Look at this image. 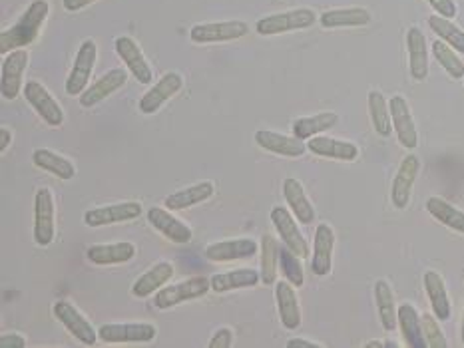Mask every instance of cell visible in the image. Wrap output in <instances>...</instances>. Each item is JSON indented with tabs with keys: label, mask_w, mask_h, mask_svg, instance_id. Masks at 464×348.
Returning <instances> with one entry per match:
<instances>
[{
	"label": "cell",
	"mask_w": 464,
	"mask_h": 348,
	"mask_svg": "<svg viewBox=\"0 0 464 348\" xmlns=\"http://www.w3.org/2000/svg\"><path fill=\"white\" fill-rule=\"evenodd\" d=\"M315 20H317V14H315L311 8H297V11L277 12L260 19L258 24H255V30H258V35L261 36H276L284 35V32L311 28Z\"/></svg>",
	"instance_id": "7a4b0ae2"
},
{
	"label": "cell",
	"mask_w": 464,
	"mask_h": 348,
	"mask_svg": "<svg viewBox=\"0 0 464 348\" xmlns=\"http://www.w3.org/2000/svg\"><path fill=\"white\" fill-rule=\"evenodd\" d=\"M94 3H98V0H62V6L68 12H76V11H82V8H86V6L94 4Z\"/></svg>",
	"instance_id": "bcb514c9"
},
{
	"label": "cell",
	"mask_w": 464,
	"mask_h": 348,
	"mask_svg": "<svg viewBox=\"0 0 464 348\" xmlns=\"http://www.w3.org/2000/svg\"><path fill=\"white\" fill-rule=\"evenodd\" d=\"M420 325H422V335H425V341H427L428 348H446V346H449L441 327H438L436 317H430V314H422Z\"/></svg>",
	"instance_id": "b9f144b4"
},
{
	"label": "cell",
	"mask_w": 464,
	"mask_h": 348,
	"mask_svg": "<svg viewBox=\"0 0 464 348\" xmlns=\"http://www.w3.org/2000/svg\"><path fill=\"white\" fill-rule=\"evenodd\" d=\"M148 221H150V225L156 231H160L165 239H170L172 243L192 241V229H189L184 221L173 218L168 211V207H165V210H162V207L148 210Z\"/></svg>",
	"instance_id": "d6986e66"
},
{
	"label": "cell",
	"mask_w": 464,
	"mask_h": 348,
	"mask_svg": "<svg viewBox=\"0 0 464 348\" xmlns=\"http://www.w3.org/2000/svg\"><path fill=\"white\" fill-rule=\"evenodd\" d=\"M276 301L279 319L284 322L287 330H295L301 325V309H300V298L295 295L293 285L289 281H279L276 285Z\"/></svg>",
	"instance_id": "7402d4cb"
},
{
	"label": "cell",
	"mask_w": 464,
	"mask_h": 348,
	"mask_svg": "<svg viewBox=\"0 0 464 348\" xmlns=\"http://www.w3.org/2000/svg\"><path fill=\"white\" fill-rule=\"evenodd\" d=\"M371 22V12L367 8H335L319 16V24L323 28H355L367 27Z\"/></svg>",
	"instance_id": "d4e9b609"
},
{
	"label": "cell",
	"mask_w": 464,
	"mask_h": 348,
	"mask_svg": "<svg viewBox=\"0 0 464 348\" xmlns=\"http://www.w3.org/2000/svg\"><path fill=\"white\" fill-rule=\"evenodd\" d=\"M427 3L435 8L436 14L444 16V19H454V16H457V4H454V0H427Z\"/></svg>",
	"instance_id": "ee69618b"
},
{
	"label": "cell",
	"mask_w": 464,
	"mask_h": 348,
	"mask_svg": "<svg viewBox=\"0 0 464 348\" xmlns=\"http://www.w3.org/2000/svg\"><path fill=\"white\" fill-rule=\"evenodd\" d=\"M433 54L436 58V62L443 66L451 78H454V80L464 78V62L459 58V54L454 52V48L446 44L444 40H435Z\"/></svg>",
	"instance_id": "f35d334b"
},
{
	"label": "cell",
	"mask_w": 464,
	"mask_h": 348,
	"mask_svg": "<svg viewBox=\"0 0 464 348\" xmlns=\"http://www.w3.org/2000/svg\"><path fill=\"white\" fill-rule=\"evenodd\" d=\"M51 12L48 0H35L11 28L0 32V54H8L12 50L27 48L38 38V32Z\"/></svg>",
	"instance_id": "6da1fadb"
},
{
	"label": "cell",
	"mask_w": 464,
	"mask_h": 348,
	"mask_svg": "<svg viewBox=\"0 0 464 348\" xmlns=\"http://www.w3.org/2000/svg\"><path fill=\"white\" fill-rule=\"evenodd\" d=\"M210 291H212V279L192 277L188 281H181V283L160 289V291L156 293L154 306L160 311H165L186 301H194V298L205 297Z\"/></svg>",
	"instance_id": "3957f363"
},
{
	"label": "cell",
	"mask_w": 464,
	"mask_h": 348,
	"mask_svg": "<svg viewBox=\"0 0 464 348\" xmlns=\"http://www.w3.org/2000/svg\"><path fill=\"white\" fill-rule=\"evenodd\" d=\"M287 346H289V348H321L323 344L305 341V338H292V341L287 343Z\"/></svg>",
	"instance_id": "7dc6e473"
},
{
	"label": "cell",
	"mask_w": 464,
	"mask_h": 348,
	"mask_svg": "<svg viewBox=\"0 0 464 348\" xmlns=\"http://www.w3.org/2000/svg\"><path fill=\"white\" fill-rule=\"evenodd\" d=\"M369 112H371V122L380 138H388L393 134V120H391V107L385 96L372 90L369 92Z\"/></svg>",
	"instance_id": "8d00e7d4"
},
{
	"label": "cell",
	"mask_w": 464,
	"mask_h": 348,
	"mask_svg": "<svg viewBox=\"0 0 464 348\" xmlns=\"http://www.w3.org/2000/svg\"><path fill=\"white\" fill-rule=\"evenodd\" d=\"M388 107H391L393 130L396 138H399V144L407 149H414L419 146V131L417 126H414V118L407 99L396 94L388 99Z\"/></svg>",
	"instance_id": "7c38bea8"
},
{
	"label": "cell",
	"mask_w": 464,
	"mask_h": 348,
	"mask_svg": "<svg viewBox=\"0 0 464 348\" xmlns=\"http://www.w3.org/2000/svg\"><path fill=\"white\" fill-rule=\"evenodd\" d=\"M427 211L433 215L436 221H441L443 225L452 231H459V233H464V211L459 210V207L444 202L441 197H430L427 202Z\"/></svg>",
	"instance_id": "d590c367"
},
{
	"label": "cell",
	"mask_w": 464,
	"mask_h": 348,
	"mask_svg": "<svg viewBox=\"0 0 464 348\" xmlns=\"http://www.w3.org/2000/svg\"><path fill=\"white\" fill-rule=\"evenodd\" d=\"M140 215H142V205L138 202H124L88 210L84 213V223L88 227H104L122 221H134Z\"/></svg>",
	"instance_id": "30bf717a"
},
{
	"label": "cell",
	"mask_w": 464,
	"mask_h": 348,
	"mask_svg": "<svg viewBox=\"0 0 464 348\" xmlns=\"http://www.w3.org/2000/svg\"><path fill=\"white\" fill-rule=\"evenodd\" d=\"M126 82H128V74L124 68H114L110 72H106L100 80H96L92 86L86 88L84 92L80 94V106L92 107L96 104H100L102 99L124 88Z\"/></svg>",
	"instance_id": "ffe728a7"
},
{
	"label": "cell",
	"mask_w": 464,
	"mask_h": 348,
	"mask_svg": "<svg viewBox=\"0 0 464 348\" xmlns=\"http://www.w3.org/2000/svg\"><path fill=\"white\" fill-rule=\"evenodd\" d=\"M88 261L94 265H120L128 263L136 257V247L128 241L110 245H92L86 251Z\"/></svg>",
	"instance_id": "f1b7e54d"
},
{
	"label": "cell",
	"mask_w": 464,
	"mask_h": 348,
	"mask_svg": "<svg viewBox=\"0 0 464 348\" xmlns=\"http://www.w3.org/2000/svg\"><path fill=\"white\" fill-rule=\"evenodd\" d=\"M32 162H35L36 168L52 173V176L60 178L64 181H68L76 176V168H74L72 162L51 152V149H36V152L32 154Z\"/></svg>",
	"instance_id": "e575fe53"
},
{
	"label": "cell",
	"mask_w": 464,
	"mask_h": 348,
	"mask_svg": "<svg viewBox=\"0 0 464 348\" xmlns=\"http://www.w3.org/2000/svg\"><path fill=\"white\" fill-rule=\"evenodd\" d=\"M339 122V115L335 112H321V114H315L309 115V118H300L293 122V136L300 138V139H311L315 136L323 134V131H327L335 126Z\"/></svg>",
	"instance_id": "836d02e7"
},
{
	"label": "cell",
	"mask_w": 464,
	"mask_h": 348,
	"mask_svg": "<svg viewBox=\"0 0 464 348\" xmlns=\"http://www.w3.org/2000/svg\"><path fill=\"white\" fill-rule=\"evenodd\" d=\"M407 50H409V70L412 80L422 82L428 76V50L427 38L422 30L411 27L407 32Z\"/></svg>",
	"instance_id": "cb8c5ba5"
},
{
	"label": "cell",
	"mask_w": 464,
	"mask_h": 348,
	"mask_svg": "<svg viewBox=\"0 0 464 348\" xmlns=\"http://www.w3.org/2000/svg\"><path fill=\"white\" fill-rule=\"evenodd\" d=\"M279 261L277 241L271 235L265 233L261 237V283L273 285L276 283V265Z\"/></svg>",
	"instance_id": "ab89813d"
},
{
	"label": "cell",
	"mask_w": 464,
	"mask_h": 348,
	"mask_svg": "<svg viewBox=\"0 0 464 348\" xmlns=\"http://www.w3.org/2000/svg\"><path fill=\"white\" fill-rule=\"evenodd\" d=\"M250 27L242 20H228V22H212V24H196L189 30V38L196 44H215V43H229V40L244 38Z\"/></svg>",
	"instance_id": "5b68a950"
},
{
	"label": "cell",
	"mask_w": 464,
	"mask_h": 348,
	"mask_svg": "<svg viewBox=\"0 0 464 348\" xmlns=\"http://www.w3.org/2000/svg\"><path fill=\"white\" fill-rule=\"evenodd\" d=\"M96 58H98V44L94 43L92 38L84 40L80 44L76 60H74V66L70 70V76L66 80V94L68 96H80L84 92L90 76H92L94 66H96Z\"/></svg>",
	"instance_id": "277c9868"
},
{
	"label": "cell",
	"mask_w": 464,
	"mask_h": 348,
	"mask_svg": "<svg viewBox=\"0 0 464 348\" xmlns=\"http://www.w3.org/2000/svg\"><path fill=\"white\" fill-rule=\"evenodd\" d=\"M157 330L150 322H128V325H104L98 328L100 341L108 344L118 343H150Z\"/></svg>",
	"instance_id": "8fae6325"
},
{
	"label": "cell",
	"mask_w": 464,
	"mask_h": 348,
	"mask_svg": "<svg viewBox=\"0 0 464 348\" xmlns=\"http://www.w3.org/2000/svg\"><path fill=\"white\" fill-rule=\"evenodd\" d=\"M52 312L54 317L68 328V333L72 336H76L82 344L94 346L98 338H100L94 330L92 322L86 320L84 314H82L76 306L70 304L68 301H56L52 306Z\"/></svg>",
	"instance_id": "52a82bcc"
},
{
	"label": "cell",
	"mask_w": 464,
	"mask_h": 348,
	"mask_svg": "<svg viewBox=\"0 0 464 348\" xmlns=\"http://www.w3.org/2000/svg\"><path fill=\"white\" fill-rule=\"evenodd\" d=\"M0 346H3V348H24V346H27V341H24V336L16 335V333H4V335H0Z\"/></svg>",
	"instance_id": "f6af8a7d"
},
{
	"label": "cell",
	"mask_w": 464,
	"mask_h": 348,
	"mask_svg": "<svg viewBox=\"0 0 464 348\" xmlns=\"http://www.w3.org/2000/svg\"><path fill=\"white\" fill-rule=\"evenodd\" d=\"M279 265L281 271H284V277L292 283L293 287H301L305 283V275H303V265H301V257H297L289 247H281L279 249Z\"/></svg>",
	"instance_id": "60d3db41"
},
{
	"label": "cell",
	"mask_w": 464,
	"mask_h": 348,
	"mask_svg": "<svg viewBox=\"0 0 464 348\" xmlns=\"http://www.w3.org/2000/svg\"><path fill=\"white\" fill-rule=\"evenodd\" d=\"M116 52L124 60V64L128 66V70L132 72V76H134L140 84H150L154 80V74L150 64H148L146 56L142 54V50L136 44L134 38L130 36H118L116 38Z\"/></svg>",
	"instance_id": "2e32d148"
},
{
	"label": "cell",
	"mask_w": 464,
	"mask_h": 348,
	"mask_svg": "<svg viewBox=\"0 0 464 348\" xmlns=\"http://www.w3.org/2000/svg\"><path fill=\"white\" fill-rule=\"evenodd\" d=\"M24 98L28 99V104L35 107L36 114L43 118L48 126L58 128L64 123V110L62 106L56 102L54 96L40 84L36 80H28L24 84Z\"/></svg>",
	"instance_id": "8992f818"
},
{
	"label": "cell",
	"mask_w": 464,
	"mask_h": 348,
	"mask_svg": "<svg viewBox=\"0 0 464 348\" xmlns=\"http://www.w3.org/2000/svg\"><path fill=\"white\" fill-rule=\"evenodd\" d=\"M255 144L263 149H268L271 154L284 155V157H301L305 152H308V146L303 144V139L295 136L289 138L271 130L255 131Z\"/></svg>",
	"instance_id": "44dd1931"
},
{
	"label": "cell",
	"mask_w": 464,
	"mask_h": 348,
	"mask_svg": "<svg viewBox=\"0 0 464 348\" xmlns=\"http://www.w3.org/2000/svg\"><path fill=\"white\" fill-rule=\"evenodd\" d=\"M260 251L258 243L253 239H228V241L212 243L205 249V257L213 263H229L237 259H250Z\"/></svg>",
	"instance_id": "ac0fdd59"
},
{
	"label": "cell",
	"mask_w": 464,
	"mask_h": 348,
	"mask_svg": "<svg viewBox=\"0 0 464 348\" xmlns=\"http://www.w3.org/2000/svg\"><path fill=\"white\" fill-rule=\"evenodd\" d=\"M308 149L311 154L319 157H331V160L341 162H355L359 157V147L351 142H343V139L327 138V136H315L309 139Z\"/></svg>",
	"instance_id": "603a6c76"
},
{
	"label": "cell",
	"mask_w": 464,
	"mask_h": 348,
	"mask_svg": "<svg viewBox=\"0 0 464 348\" xmlns=\"http://www.w3.org/2000/svg\"><path fill=\"white\" fill-rule=\"evenodd\" d=\"M399 327L404 343L411 348H427L425 335H422V325L417 309L412 304L403 303L399 306Z\"/></svg>",
	"instance_id": "d6a6232c"
},
{
	"label": "cell",
	"mask_w": 464,
	"mask_h": 348,
	"mask_svg": "<svg viewBox=\"0 0 464 348\" xmlns=\"http://www.w3.org/2000/svg\"><path fill=\"white\" fill-rule=\"evenodd\" d=\"M181 86H184L181 74L178 72L164 74V76L157 80L142 98H140V112L148 115L156 114L172 96H176L180 92Z\"/></svg>",
	"instance_id": "4fadbf2b"
},
{
	"label": "cell",
	"mask_w": 464,
	"mask_h": 348,
	"mask_svg": "<svg viewBox=\"0 0 464 348\" xmlns=\"http://www.w3.org/2000/svg\"><path fill=\"white\" fill-rule=\"evenodd\" d=\"M422 283H425V291L430 301V306H433L435 317L438 320H449L451 319V298H449V293H446L444 279L438 275L436 271H427Z\"/></svg>",
	"instance_id": "83f0119b"
},
{
	"label": "cell",
	"mask_w": 464,
	"mask_h": 348,
	"mask_svg": "<svg viewBox=\"0 0 464 348\" xmlns=\"http://www.w3.org/2000/svg\"><path fill=\"white\" fill-rule=\"evenodd\" d=\"M420 170V160L417 155H404V160L401 162V168L396 171V176L393 179L391 187V202L396 210H407V205L411 202V192L414 181H417Z\"/></svg>",
	"instance_id": "9a60e30c"
},
{
	"label": "cell",
	"mask_w": 464,
	"mask_h": 348,
	"mask_svg": "<svg viewBox=\"0 0 464 348\" xmlns=\"http://www.w3.org/2000/svg\"><path fill=\"white\" fill-rule=\"evenodd\" d=\"M333 249H335V233L327 223H321L315 229V243H313V257L311 269L317 277H325L333 267Z\"/></svg>",
	"instance_id": "e0dca14e"
},
{
	"label": "cell",
	"mask_w": 464,
	"mask_h": 348,
	"mask_svg": "<svg viewBox=\"0 0 464 348\" xmlns=\"http://www.w3.org/2000/svg\"><path fill=\"white\" fill-rule=\"evenodd\" d=\"M213 184L212 181H202V184L189 186L186 189H180V192L172 194L164 199V205L168 207L172 211H180V210H188V207H194L197 203L207 202L213 195Z\"/></svg>",
	"instance_id": "4dcf8cb0"
},
{
	"label": "cell",
	"mask_w": 464,
	"mask_h": 348,
	"mask_svg": "<svg viewBox=\"0 0 464 348\" xmlns=\"http://www.w3.org/2000/svg\"><path fill=\"white\" fill-rule=\"evenodd\" d=\"M261 281V273L253 269H236L228 273H218L212 277V291L213 293H229L236 289L255 287Z\"/></svg>",
	"instance_id": "f546056e"
},
{
	"label": "cell",
	"mask_w": 464,
	"mask_h": 348,
	"mask_svg": "<svg viewBox=\"0 0 464 348\" xmlns=\"http://www.w3.org/2000/svg\"><path fill=\"white\" fill-rule=\"evenodd\" d=\"M12 142V131L8 128H0V152H6V147Z\"/></svg>",
	"instance_id": "c3c4849f"
},
{
	"label": "cell",
	"mask_w": 464,
	"mask_h": 348,
	"mask_svg": "<svg viewBox=\"0 0 464 348\" xmlns=\"http://www.w3.org/2000/svg\"><path fill=\"white\" fill-rule=\"evenodd\" d=\"M462 344H464V322H462Z\"/></svg>",
	"instance_id": "f907efd6"
},
{
	"label": "cell",
	"mask_w": 464,
	"mask_h": 348,
	"mask_svg": "<svg viewBox=\"0 0 464 348\" xmlns=\"http://www.w3.org/2000/svg\"><path fill=\"white\" fill-rule=\"evenodd\" d=\"M428 27L451 48L464 54V32L457 27V24H452L449 19H444V16H441V14H435L428 19Z\"/></svg>",
	"instance_id": "74e56055"
},
{
	"label": "cell",
	"mask_w": 464,
	"mask_h": 348,
	"mask_svg": "<svg viewBox=\"0 0 464 348\" xmlns=\"http://www.w3.org/2000/svg\"><path fill=\"white\" fill-rule=\"evenodd\" d=\"M375 303H377L380 325L391 333V330H395L396 325H399V309H396L395 304L393 289L385 279H379L375 283Z\"/></svg>",
	"instance_id": "1f68e13d"
},
{
	"label": "cell",
	"mask_w": 464,
	"mask_h": 348,
	"mask_svg": "<svg viewBox=\"0 0 464 348\" xmlns=\"http://www.w3.org/2000/svg\"><path fill=\"white\" fill-rule=\"evenodd\" d=\"M28 66V52L27 50H12L4 56L3 62V78H0V92L4 99H14L20 94L22 76Z\"/></svg>",
	"instance_id": "5bb4252c"
},
{
	"label": "cell",
	"mask_w": 464,
	"mask_h": 348,
	"mask_svg": "<svg viewBox=\"0 0 464 348\" xmlns=\"http://www.w3.org/2000/svg\"><path fill=\"white\" fill-rule=\"evenodd\" d=\"M173 277V265L168 261L157 263L156 267H152L150 271H146L142 277L136 279V283L132 285V295L138 298H146L154 295L156 291H160L165 285L170 283Z\"/></svg>",
	"instance_id": "484cf974"
},
{
	"label": "cell",
	"mask_w": 464,
	"mask_h": 348,
	"mask_svg": "<svg viewBox=\"0 0 464 348\" xmlns=\"http://www.w3.org/2000/svg\"><path fill=\"white\" fill-rule=\"evenodd\" d=\"M54 197L48 187H40L35 195V241L48 247L54 241Z\"/></svg>",
	"instance_id": "ba28073f"
},
{
	"label": "cell",
	"mask_w": 464,
	"mask_h": 348,
	"mask_svg": "<svg viewBox=\"0 0 464 348\" xmlns=\"http://www.w3.org/2000/svg\"><path fill=\"white\" fill-rule=\"evenodd\" d=\"M364 346H367V348H383L385 344H383V343H379V341H371V343H367Z\"/></svg>",
	"instance_id": "681fc988"
},
{
	"label": "cell",
	"mask_w": 464,
	"mask_h": 348,
	"mask_svg": "<svg viewBox=\"0 0 464 348\" xmlns=\"http://www.w3.org/2000/svg\"><path fill=\"white\" fill-rule=\"evenodd\" d=\"M231 344H234V330L228 327L215 330L210 341V348H229Z\"/></svg>",
	"instance_id": "7bdbcfd3"
},
{
	"label": "cell",
	"mask_w": 464,
	"mask_h": 348,
	"mask_svg": "<svg viewBox=\"0 0 464 348\" xmlns=\"http://www.w3.org/2000/svg\"><path fill=\"white\" fill-rule=\"evenodd\" d=\"M271 223L273 227H276V231L281 237V241H284L285 247L292 249V251L301 257V259H305V257H309V243L305 241L303 233L300 231V225H297L293 215L289 213L287 210H284V207L277 205L273 207L271 210Z\"/></svg>",
	"instance_id": "9c48e42d"
},
{
	"label": "cell",
	"mask_w": 464,
	"mask_h": 348,
	"mask_svg": "<svg viewBox=\"0 0 464 348\" xmlns=\"http://www.w3.org/2000/svg\"><path fill=\"white\" fill-rule=\"evenodd\" d=\"M284 195L287 199L289 210L293 211L297 221H300L301 225H311L315 221V210L300 181L295 178H287L284 181Z\"/></svg>",
	"instance_id": "4316f807"
}]
</instances>
